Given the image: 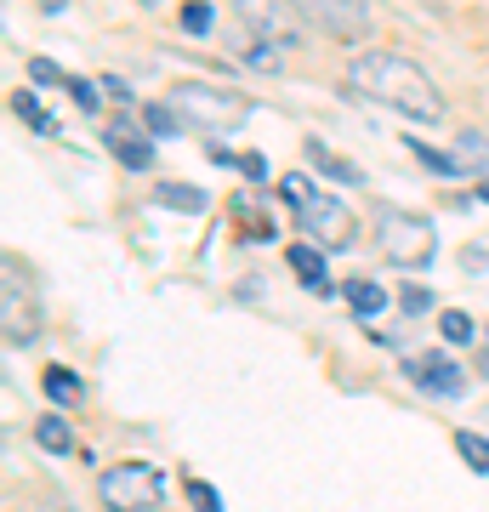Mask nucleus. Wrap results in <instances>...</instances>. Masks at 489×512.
Instances as JSON below:
<instances>
[{
  "label": "nucleus",
  "instance_id": "1",
  "mask_svg": "<svg viewBox=\"0 0 489 512\" xmlns=\"http://www.w3.org/2000/svg\"><path fill=\"white\" fill-rule=\"evenodd\" d=\"M342 86L364 103H381V109L404 114V120H421V126H433L444 120V92L433 86V74L421 69L416 57L404 52H364L347 63Z\"/></svg>",
  "mask_w": 489,
  "mask_h": 512
},
{
  "label": "nucleus",
  "instance_id": "2",
  "mask_svg": "<svg viewBox=\"0 0 489 512\" xmlns=\"http://www.w3.org/2000/svg\"><path fill=\"white\" fill-rule=\"evenodd\" d=\"M165 103L182 114V126L188 131H205V137H228V131H239L245 120H251V97L228 92V86H205V80H177L171 92H165Z\"/></svg>",
  "mask_w": 489,
  "mask_h": 512
},
{
  "label": "nucleus",
  "instance_id": "3",
  "mask_svg": "<svg viewBox=\"0 0 489 512\" xmlns=\"http://www.w3.org/2000/svg\"><path fill=\"white\" fill-rule=\"evenodd\" d=\"M165 495V473L148 461H114L97 473V501L109 512H154Z\"/></svg>",
  "mask_w": 489,
  "mask_h": 512
},
{
  "label": "nucleus",
  "instance_id": "4",
  "mask_svg": "<svg viewBox=\"0 0 489 512\" xmlns=\"http://www.w3.org/2000/svg\"><path fill=\"white\" fill-rule=\"evenodd\" d=\"M376 239H381V256H387L393 268H427L433 251H438L433 222L416 217V211H381Z\"/></svg>",
  "mask_w": 489,
  "mask_h": 512
},
{
  "label": "nucleus",
  "instance_id": "5",
  "mask_svg": "<svg viewBox=\"0 0 489 512\" xmlns=\"http://www.w3.org/2000/svg\"><path fill=\"white\" fill-rule=\"evenodd\" d=\"M0 330H6V348H29L40 330L35 291H29V274L18 268V256H0Z\"/></svg>",
  "mask_w": 489,
  "mask_h": 512
},
{
  "label": "nucleus",
  "instance_id": "6",
  "mask_svg": "<svg viewBox=\"0 0 489 512\" xmlns=\"http://www.w3.org/2000/svg\"><path fill=\"white\" fill-rule=\"evenodd\" d=\"M239 23H245V35L256 46H279L290 52L296 40H302V12H296V0H234Z\"/></svg>",
  "mask_w": 489,
  "mask_h": 512
},
{
  "label": "nucleus",
  "instance_id": "7",
  "mask_svg": "<svg viewBox=\"0 0 489 512\" xmlns=\"http://www.w3.org/2000/svg\"><path fill=\"white\" fill-rule=\"evenodd\" d=\"M296 12H302V23H313L319 35L342 40V46H359V40H370V29H376L370 0H296Z\"/></svg>",
  "mask_w": 489,
  "mask_h": 512
},
{
  "label": "nucleus",
  "instance_id": "8",
  "mask_svg": "<svg viewBox=\"0 0 489 512\" xmlns=\"http://www.w3.org/2000/svg\"><path fill=\"white\" fill-rule=\"evenodd\" d=\"M296 228L313 234L325 251H347V245H353V211H347V200H336V194H313V200L296 211Z\"/></svg>",
  "mask_w": 489,
  "mask_h": 512
},
{
  "label": "nucleus",
  "instance_id": "9",
  "mask_svg": "<svg viewBox=\"0 0 489 512\" xmlns=\"http://www.w3.org/2000/svg\"><path fill=\"white\" fill-rule=\"evenodd\" d=\"M404 376L421 387V393H433V399H461L467 393V370L444 359V353H416V359H404Z\"/></svg>",
  "mask_w": 489,
  "mask_h": 512
},
{
  "label": "nucleus",
  "instance_id": "10",
  "mask_svg": "<svg viewBox=\"0 0 489 512\" xmlns=\"http://www.w3.org/2000/svg\"><path fill=\"white\" fill-rule=\"evenodd\" d=\"M109 154L126 165V171H148V165H154V143L131 126H109Z\"/></svg>",
  "mask_w": 489,
  "mask_h": 512
},
{
  "label": "nucleus",
  "instance_id": "11",
  "mask_svg": "<svg viewBox=\"0 0 489 512\" xmlns=\"http://www.w3.org/2000/svg\"><path fill=\"white\" fill-rule=\"evenodd\" d=\"M290 268H296V279H302L313 296H330V291H336V285H330V274H325V256L313 251V245H290Z\"/></svg>",
  "mask_w": 489,
  "mask_h": 512
},
{
  "label": "nucleus",
  "instance_id": "12",
  "mask_svg": "<svg viewBox=\"0 0 489 512\" xmlns=\"http://www.w3.org/2000/svg\"><path fill=\"white\" fill-rule=\"evenodd\" d=\"M154 200L165 205V211H182V217H205V205H211V194L194 183H160L154 188Z\"/></svg>",
  "mask_w": 489,
  "mask_h": 512
},
{
  "label": "nucleus",
  "instance_id": "13",
  "mask_svg": "<svg viewBox=\"0 0 489 512\" xmlns=\"http://www.w3.org/2000/svg\"><path fill=\"white\" fill-rule=\"evenodd\" d=\"M35 444L46 450V456H74V427H69V416H40L35 421Z\"/></svg>",
  "mask_w": 489,
  "mask_h": 512
},
{
  "label": "nucleus",
  "instance_id": "14",
  "mask_svg": "<svg viewBox=\"0 0 489 512\" xmlns=\"http://www.w3.org/2000/svg\"><path fill=\"white\" fill-rule=\"evenodd\" d=\"M40 387H46V399L52 404H80L86 399V387H80V376H74L69 365H46L40 370Z\"/></svg>",
  "mask_w": 489,
  "mask_h": 512
},
{
  "label": "nucleus",
  "instance_id": "15",
  "mask_svg": "<svg viewBox=\"0 0 489 512\" xmlns=\"http://www.w3.org/2000/svg\"><path fill=\"white\" fill-rule=\"evenodd\" d=\"M342 296H347V308L359 313V319H370V313H381V308H387V291H381L376 279H347V285H342Z\"/></svg>",
  "mask_w": 489,
  "mask_h": 512
},
{
  "label": "nucleus",
  "instance_id": "16",
  "mask_svg": "<svg viewBox=\"0 0 489 512\" xmlns=\"http://www.w3.org/2000/svg\"><path fill=\"white\" fill-rule=\"evenodd\" d=\"M177 29H182V35H194V40L211 35V29H217V12H211V0H182Z\"/></svg>",
  "mask_w": 489,
  "mask_h": 512
},
{
  "label": "nucleus",
  "instance_id": "17",
  "mask_svg": "<svg viewBox=\"0 0 489 512\" xmlns=\"http://www.w3.org/2000/svg\"><path fill=\"white\" fill-rule=\"evenodd\" d=\"M308 154H313V165H319L325 177H336V183H364V177H359V165H347L342 154H330V148L319 143V137H308Z\"/></svg>",
  "mask_w": 489,
  "mask_h": 512
},
{
  "label": "nucleus",
  "instance_id": "18",
  "mask_svg": "<svg viewBox=\"0 0 489 512\" xmlns=\"http://www.w3.org/2000/svg\"><path fill=\"white\" fill-rule=\"evenodd\" d=\"M438 336H444L450 348H472V342H478V325H472L461 308H444L438 313Z\"/></svg>",
  "mask_w": 489,
  "mask_h": 512
},
{
  "label": "nucleus",
  "instance_id": "19",
  "mask_svg": "<svg viewBox=\"0 0 489 512\" xmlns=\"http://www.w3.org/2000/svg\"><path fill=\"white\" fill-rule=\"evenodd\" d=\"M410 154H416V160L427 165V171H433V177H461V171H467V165H461V154H444V148L416 143V137H410Z\"/></svg>",
  "mask_w": 489,
  "mask_h": 512
},
{
  "label": "nucleus",
  "instance_id": "20",
  "mask_svg": "<svg viewBox=\"0 0 489 512\" xmlns=\"http://www.w3.org/2000/svg\"><path fill=\"white\" fill-rule=\"evenodd\" d=\"M455 154H461V165H467V171L489 177V137H478V131H461V137H455Z\"/></svg>",
  "mask_w": 489,
  "mask_h": 512
},
{
  "label": "nucleus",
  "instance_id": "21",
  "mask_svg": "<svg viewBox=\"0 0 489 512\" xmlns=\"http://www.w3.org/2000/svg\"><path fill=\"white\" fill-rule=\"evenodd\" d=\"M143 126H148V137H177V131H188L171 103H143Z\"/></svg>",
  "mask_w": 489,
  "mask_h": 512
},
{
  "label": "nucleus",
  "instance_id": "22",
  "mask_svg": "<svg viewBox=\"0 0 489 512\" xmlns=\"http://www.w3.org/2000/svg\"><path fill=\"white\" fill-rule=\"evenodd\" d=\"M455 450H461V461H467L472 473H489V439H484V433L461 427V433H455Z\"/></svg>",
  "mask_w": 489,
  "mask_h": 512
},
{
  "label": "nucleus",
  "instance_id": "23",
  "mask_svg": "<svg viewBox=\"0 0 489 512\" xmlns=\"http://www.w3.org/2000/svg\"><path fill=\"white\" fill-rule=\"evenodd\" d=\"M12 114H18V120H29V126L35 131H46V137H52V120H46V109H40V97L35 92H12Z\"/></svg>",
  "mask_w": 489,
  "mask_h": 512
},
{
  "label": "nucleus",
  "instance_id": "24",
  "mask_svg": "<svg viewBox=\"0 0 489 512\" xmlns=\"http://www.w3.org/2000/svg\"><path fill=\"white\" fill-rule=\"evenodd\" d=\"M279 200H285L290 211H302V205L313 200V183L302 177V171H285V177H279Z\"/></svg>",
  "mask_w": 489,
  "mask_h": 512
},
{
  "label": "nucleus",
  "instance_id": "25",
  "mask_svg": "<svg viewBox=\"0 0 489 512\" xmlns=\"http://www.w3.org/2000/svg\"><path fill=\"white\" fill-rule=\"evenodd\" d=\"M63 86H69L74 109H86V114H97V109H103V92H97L91 80H80V74H74V80H63Z\"/></svg>",
  "mask_w": 489,
  "mask_h": 512
},
{
  "label": "nucleus",
  "instance_id": "26",
  "mask_svg": "<svg viewBox=\"0 0 489 512\" xmlns=\"http://www.w3.org/2000/svg\"><path fill=\"white\" fill-rule=\"evenodd\" d=\"M188 501H194V512H222V495L205 478H188Z\"/></svg>",
  "mask_w": 489,
  "mask_h": 512
},
{
  "label": "nucleus",
  "instance_id": "27",
  "mask_svg": "<svg viewBox=\"0 0 489 512\" xmlns=\"http://www.w3.org/2000/svg\"><path fill=\"white\" fill-rule=\"evenodd\" d=\"M234 171H239V177H251V183H262V177H268V160H262L256 148H239V154H234Z\"/></svg>",
  "mask_w": 489,
  "mask_h": 512
},
{
  "label": "nucleus",
  "instance_id": "28",
  "mask_svg": "<svg viewBox=\"0 0 489 512\" xmlns=\"http://www.w3.org/2000/svg\"><path fill=\"white\" fill-rule=\"evenodd\" d=\"M29 74H35V86H57V80H69L52 57H29Z\"/></svg>",
  "mask_w": 489,
  "mask_h": 512
},
{
  "label": "nucleus",
  "instance_id": "29",
  "mask_svg": "<svg viewBox=\"0 0 489 512\" xmlns=\"http://www.w3.org/2000/svg\"><path fill=\"white\" fill-rule=\"evenodd\" d=\"M399 308H404V313H427V308H433L427 285H404V291H399Z\"/></svg>",
  "mask_w": 489,
  "mask_h": 512
},
{
  "label": "nucleus",
  "instance_id": "30",
  "mask_svg": "<svg viewBox=\"0 0 489 512\" xmlns=\"http://www.w3.org/2000/svg\"><path fill=\"white\" fill-rule=\"evenodd\" d=\"M40 12H63V6H69V0H35Z\"/></svg>",
  "mask_w": 489,
  "mask_h": 512
},
{
  "label": "nucleus",
  "instance_id": "31",
  "mask_svg": "<svg viewBox=\"0 0 489 512\" xmlns=\"http://www.w3.org/2000/svg\"><path fill=\"white\" fill-rule=\"evenodd\" d=\"M478 348H484V359H489V325H484V330H478Z\"/></svg>",
  "mask_w": 489,
  "mask_h": 512
},
{
  "label": "nucleus",
  "instance_id": "32",
  "mask_svg": "<svg viewBox=\"0 0 489 512\" xmlns=\"http://www.w3.org/2000/svg\"><path fill=\"white\" fill-rule=\"evenodd\" d=\"M478 200H489V177H478Z\"/></svg>",
  "mask_w": 489,
  "mask_h": 512
},
{
  "label": "nucleus",
  "instance_id": "33",
  "mask_svg": "<svg viewBox=\"0 0 489 512\" xmlns=\"http://www.w3.org/2000/svg\"><path fill=\"white\" fill-rule=\"evenodd\" d=\"M137 6H160V0H137Z\"/></svg>",
  "mask_w": 489,
  "mask_h": 512
}]
</instances>
